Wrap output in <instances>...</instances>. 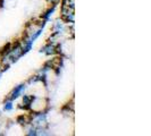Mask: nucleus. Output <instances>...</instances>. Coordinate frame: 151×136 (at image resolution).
Returning <instances> with one entry per match:
<instances>
[{
	"mask_svg": "<svg viewBox=\"0 0 151 136\" xmlns=\"http://www.w3.org/2000/svg\"><path fill=\"white\" fill-rule=\"evenodd\" d=\"M59 43L57 42H51V41H48L41 49H40V52L45 53V56H53L58 52L59 50Z\"/></svg>",
	"mask_w": 151,
	"mask_h": 136,
	"instance_id": "obj_1",
	"label": "nucleus"
},
{
	"mask_svg": "<svg viewBox=\"0 0 151 136\" xmlns=\"http://www.w3.org/2000/svg\"><path fill=\"white\" fill-rule=\"evenodd\" d=\"M26 87H27V85L26 83H21L18 84L17 86H15L12 92L8 94V98L7 99H10V100H13V101H15L17 99H19L22 97L23 94L25 93V91H26Z\"/></svg>",
	"mask_w": 151,
	"mask_h": 136,
	"instance_id": "obj_2",
	"label": "nucleus"
},
{
	"mask_svg": "<svg viewBox=\"0 0 151 136\" xmlns=\"http://www.w3.org/2000/svg\"><path fill=\"white\" fill-rule=\"evenodd\" d=\"M68 27H69V25H68ZM67 26H66V23L64 22L61 18H58L56 22L53 23L52 25V33L55 34H57L58 37H60L61 34H64L68 29Z\"/></svg>",
	"mask_w": 151,
	"mask_h": 136,
	"instance_id": "obj_3",
	"label": "nucleus"
},
{
	"mask_svg": "<svg viewBox=\"0 0 151 136\" xmlns=\"http://www.w3.org/2000/svg\"><path fill=\"white\" fill-rule=\"evenodd\" d=\"M56 8H57V5H50V7L48 8L45 13L41 15V19L47 23L51 22V17H52L55 11H56Z\"/></svg>",
	"mask_w": 151,
	"mask_h": 136,
	"instance_id": "obj_4",
	"label": "nucleus"
},
{
	"mask_svg": "<svg viewBox=\"0 0 151 136\" xmlns=\"http://www.w3.org/2000/svg\"><path fill=\"white\" fill-rule=\"evenodd\" d=\"M22 97H23V100L19 107L23 108V109H25V110H30L31 103H32V100H33V97H34V95H29V94L24 95V94H23Z\"/></svg>",
	"mask_w": 151,
	"mask_h": 136,
	"instance_id": "obj_5",
	"label": "nucleus"
},
{
	"mask_svg": "<svg viewBox=\"0 0 151 136\" xmlns=\"http://www.w3.org/2000/svg\"><path fill=\"white\" fill-rule=\"evenodd\" d=\"M2 110L5 112H10L14 110V101L10 100V99H6L5 102H4V106H2Z\"/></svg>",
	"mask_w": 151,
	"mask_h": 136,
	"instance_id": "obj_6",
	"label": "nucleus"
},
{
	"mask_svg": "<svg viewBox=\"0 0 151 136\" xmlns=\"http://www.w3.org/2000/svg\"><path fill=\"white\" fill-rule=\"evenodd\" d=\"M45 1H47L49 5H57V6H58L59 2H60V0H45Z\"/></svg>",
	"mask_w": 151,
	"mask_h": 136,
	"instance_id": "obj_7",
	"label": "nucleus"
},
{
	"mask_svg": "<svg viewBox=\"0 0 151 136\" xmlns=\"http://www.w3.org/2000/svg\"><path fill=\"white\" fill-rule=\"evenodd\" d=\"M2 73H4V70H2V67H1V65H0V78H1V75H2Z\"/></svg>",
	"mask_w": 151,
	"mask_h": 136,
	"instance_id": "obj_8",
	"label": "nucleus"
}]
</instances>
